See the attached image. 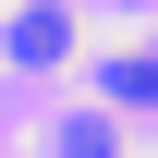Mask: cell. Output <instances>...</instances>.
Listing matches in <instances>:
<instances>
[{"label":"cell","mask_w":158,"mask_h":158,"mask_svg":"<svg viewBox=\"0 0 158 158\" xmlns=\"http://www.w3.org/2000/svg\"><path fill=\"white\" fill-rule=\"evenodd\" d=\"M61 24H73V12H49V0H37V12H12V61H61V49H73Z\"/></svg>","instance_id":"obj_1"},{"label":"cell","mask_w":158,"mask_h":158,"mask_svg":"<svg viewBox=\"0 0 158 158\" xmlns=\"http://www.w3.org/2000/svg\"><path fill=\"white\" fill-rule=\"evenodd\" d=\"M98 85L110 98H158V61H98Z\"/></svg>","instance_id":"obj_2"}]
</instances>
